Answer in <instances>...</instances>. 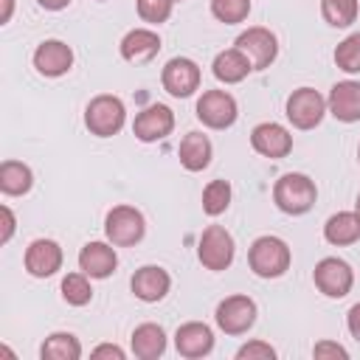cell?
<instances>
[{
    "label": "cell",
    "instance_id": "cell-1",
    "mask_svg": "<svg viewBox=\"0 0 360 360\" xmlns=\"http://www.w3.org/2000/svg\"><path fill=\"white\" fill-rule=\"evenodd\" d=\"M318 200V188L307 174L290 172L281 174L273 186V202L284 211V214H307Z\"/></svg>",
    "mask_w": 360,
    "mask_h": 360
},
{
    "label": "cell",
    "instance_id": "cell-2",
    "mask_svg": "<svg viewBox=\"0 0 360 360\" xmlns=\"http://www.w3.org/2000/svg\"><path fill=\"white\" fill-rule=\"evenodd\" d=\"M250 270L262 278H278L290 267V248L278 236H259L248 250Z\"/></svg>",
    "mask_w": 360,
    "mask_h": 360
},
{
    "label": "cell",
    "instance_id": "cell-3",
    "mask_svg": "<svg viewBox=\"0 0 360 360\" xmlns=\"http://www.w3.org/2000/svg\"><path fill=\"white\" fill-rule=\"evenodd\" d=\"M124 118H127V110H124V101L118 96H96L87 110H84V124L93 135L98 138H110L115 135L121 127H124Z\"/></svg>",
    "mask_w": 360,
    "mask_h": 360
},
{
    "label": "cell",
    "instance_id": "cell-4",
    "mask_svg": "<svg viewBox=\"0 0 360 360\" xmlns=\"http://www.w3.org/2000/svg\"><path fill=\"white\" fill-rule=\"evenodd\" d=\"M326 112V98L312 87H298L287 96V118L295 129H312Z\"/></svg>",
    "mask_w": 360,
    "mask_h": 360
},
{
    "label": "cell",
    "instance_id": "cell-5",
    "mask_svg": "<svg viewBox=\"0 0 360 360\" xmlns=\"http://www.w3.org/2000/svg\"><path fill=\"white\" fill-rule=\"evenodd\" d=\"M197 259L205 270H225L233 262V236L222 225H208L200 236Z\"/></svg>",
    "mask_w": 360,
    "mask_h": 360
},
{
    "label": "cell",
    "instance_id": "cell-6",
    "mask_svg": "<svg viewBox=\"0 0 360 360\" xmlns=\"http://www.w3.org/2000/svg\"><path fill=\"white\" fill-rule=\"evenodd\" d=\"M143 214L132 205H115L104 219V233L112 245H135L143 239Z\"/></svg>",
    "mask_w": 360,
    "mask_h": 360
},
{
    "label": "cell",
    "instance_id": "cell-7",
    "mask_svg": "<svg viewBox=\"0 0 360 360\" xmlns=\"http://www.w3.org/2000/svg\"><path fill=\"white\" fill-rule=\"evenodd\" d=\"M312 278H315V287H318L323 295H329V298H343V295L352 290V284H354L352 267H349L343 259H338V256L321 259V262L315 264Z\"/></svg>",
    "mask_w": 360,
    "mask_h": 360
},
{
    "label": "cell",
    "instance_id": "cell-8",
    "mask_svg": "<svg viewBox=\"0 0 360 360\" xmlns=\"http://www.w3.org/2000/svg\"><path fill=\"white\" fill-rule=\"evenodd\" d=\"M236 48L250 59L253 70H264L270 68V62L276 59L278 53V42H276V34L262 28V25H253L248 31H242L236 37Z\"/></svg>",
    "mask_w": 360,
    "mask_h": 360
},
{
    "label": "cell",
    "instance_id": "cell-9",
    "mask_svg": "<svg viewBox=\"0 0 360 360\" xmlns=\"http://www.w3.org/2000/svg\"><path fill=\"white\" fill-rule=\"evenodd\" d=\"M236 98L225 90H205L197 101V118L211 129H225L236 121Z\"/></svg>",
    "mask_w": 360,
    "mask_h": 360
},
{
    "label": "cell",
    "instance_id": "cell-10",
    "mask_svg": "<svg viewBox=\"0 0 360 360\" xmlns=\"http://www.w3.org/2000/svg\"><path fill=\"white\" fill-rule=\"evenodd\" d=\"M256 321V304L248 295H228L217 307V326L225 335H245Z\"/></svg>",
    "mask_w": 360,
    "mask_h": 360
},
{
    "label": "cell",
    "instance_id": "cell-11",
    "mask_svg": "<svg viewBox=\"0 0 360 360\" xmlns=\"http://www.w3.org/2000/svg\"><path fill=\"white\" fill-rule=\"evenodd\" d=\"M160 82H163L166 93H172L177 98H186L200 87V65L188 56H174V59L166 62Z\"/></svg>",
    "mask_w": 360,
    "mask_h": 360
},
{
    "label": "cell",
    "instance_id": "cell-12",
    "mask_svg": "<svg viewBox=\"0 0 360 360\" xmlns=\"http://www.w3.org/2000/svg\"><path fill=\"white\" fill-rule=\"evenodd\" d=\"M172 129H174V112L166 104H149L146 110H141L135 115V124H132L135 138L143 141V143L163 141Z\"/></svg>",
    "mask_w": 360,
    "mask_h": 360
},
{
    "label": "cell",
    "instance_id": "cell-13",
    "mask_svg": "<svg viewBox=\"0 0 360 360\" xmlns=\"http://www.w3.org/2000/svg\"><path fill=\"white\" fill-rule=\"evenodd\" d=\"M250 146L264 155V158H287L290 149H292V135L281 127V124H273V121H264V124H256L253 132H250Z\"/></svg>",
    "mask_w": 360,
    "mask_h": 360
},
{
    "label": "cell",
    "instance_id": "cell-14",
    "mask_svg": "<svg viewBox=\"0 0 360 360\" xmlns=\"http://www.w3.org/2000/svg\"><path fill=\"white\" fill-rule=\"evenodd\" d=\"M70 65H73V51L62 39H45L34 51V68L42 76H51V79L62 76V73L70 70Z\"/></svg>",
    "mask_w": 360,
    "mask_h": 360
},
{
    "label": "cell",
    "instance_id": "cell-15",
    "mask_svg": "<svg viewBox=\"0 0 360 360\" xmlns=\"http://www.w3.org/2000/svg\"><path fill=\"white\" fill-rule=\"evenodd\" d=\"M62 267V248L53 239H34L25 250V270L37 278H48Z\"/></svg>",
    "mask_w": 360,
    "mask_h": 360
},
{
    "label": "cell",
    "instance_id": "cell-16",
    "mask_svg": "<svg viewBox=\"0 0 360 360\" xmlns=\"http://www.w3.org/2000/svg\"><path fill=\"white\" fill-rule=\"evenodd\" d=\"M326 107L338 121H346V124L360 121V82H352V79L338 82L329 90Z\"/></svg>",
    "mask_w": 360,
    "mask_h": 360
},
{
    "label": "cell",
    "instance_id": "cell-17",
    "mask_svg": "<svg viewBox=\"0 0 360 360\" xmlns=\"http://www.w3.org/2000/svg\"><path fill=\"white\" fill-rule=\"evenodd\" d=\"M118 264L115 248H110L107 242H87L79 250V270L87 273L90 278H107Z\"/></svg>",
    "mask_w": 360,
    "mask_h": 360
},
{
    "label": "cell",
    "instance_id": "cell-18",
    "mask_svg": "<svg viewBox=\"0 0 360 360\" xmlns=\"http://www.w3.org/2000/svg\"><path fill=\"white\" fill-rule=\"evenodd\" d=\"M169 287H172V278L158 264H146V267L135 270V276H132V292H135V298H141L146 304L160 301L169 292Z\"/></svg>",
    "mask_w": 360,
    "mask_h": 360
},
{
    "label": "cell",
    "instance_id": "cell-19",
    "mask_svg": "<svg viewBox=\"0 0 360 360\" xmlns=\"http://www.w3.org/2000/svg\"><path fill=\"white\" fill-rule=\"evenodd\" d=\"M174 346L183 357H202L214 349V332L200 321H188L174 332Z\"/></svg>",
    "mask_w": 360,
    "mask_h": 360
},
{
    "label": "cell",
    "instance_id": "cell-20",
    "mask_svg": "<svg viewBox=\"0 0 360 360\" xmlns=\"http://www.w3.org/2000/svg\"><path fill=\"white\" fill-rule=\"evenodd\" d=\"M160 51V37L149 28H132L124 39H121V56L127 62H149L152 56H158Z\"/></svg>",
    "mask_w": 360,
    "mask_h": 360
},
{
    "label": "cell",
    "instance_id": "cell-21",
    "mask_svg": "<svg viewBox=\"0 0 360 360\" xmlns=\"http://www.w3.org/2000/svg\"><path fill=\"white\" fill-rule=\"evenodd\" d=\"M323 236L329 245H354L360 239V217L357 211H338L326 219Z\"/></svg>",
    "mask_w": 360,
    "mask_h": 360
},
{
    "label": "cell",
    "instance_id": "cell-22",
    "mask_svg": "<svg viewBox=\"0 0 360 360\" xmlns=\"http://www.w3.org/2000/svg\"><path fill=\"white\" fill-rule=\"evenodd\" d=\"M211 68H214V76H217L219 82H225V84H236V82H242V79L253 70L250 59H248L239 48H228V51L217 53V59H214Z\"/></svg>",
    "mask_w": 360,
    "mask_h": 360
},
{
    "label": "cell",
    "instance_id": "cell-23",
    "mask_svg": "<svg viewBox=\"0 0 360 360\" xmlns=\"http://www.w3.org/2000/svg\"><path fill=\"white\" fill-rule=\"evenodd\" d=\"M180 163L188 169V172H202L208 163H211V141L208 135L202 132H188L183 141H180Z\"/></svg>",
    "mask_w": 360,
    "mask_h": 360
},
{
    "label": "cell",
    "instance_id": "cell-24",
    "mask_svg": "<svg viewBox=\"0 0 360 360\" xmlns=\"http://www.w3.org/2000/svg\"><path fill=\"white\" fill-rule=\"evenodd\" d=\"M129 343H132L135 357H141V360H155V357H160L166 352V335H163V329L158 323H141V326H135Z\"/></svg>",
    "mask_w": 360,
    "mask_h": 360
},
{
    "label": "cell",
    "instance_id": "cell-25",
    "mask_svg": "<svg viewBox=\"0 0 360 360\" xmlns=\"http://www.w3.org/2000/svg\"><path fill=\"white\" fill-rule=\"evenodd\" d=\"M31 183H34V174H31V169L25 163L3 160V166H0V188H3V194L20 197V194H25L31 188Z\"/></svg>",
    "mask_w": 360,
    "mask_h": 360
},
{
    "label": "cell",
    "instance_id": "cell-26",
    "mask_svg": "<svg viewBox=\"0 0 360 360\" xmlns=\"http://www.w3.org/2000/svg\"><path fill=\"white\" fill-rule=\"evenodd\" d=\"M42 360H79L82 357V343L70 332H53L45 338L39 349Z\"/></svg>",
    "mask_w": 360,
    "mask_h": 360
},
{
    "label": "cell",
    "instance_id": "cell-27",
    "mask_svg": "<svg viewBox=\"0 0 360 360\" xmlns=\"http://www.w3.org/2000/svg\"><path fill=\"white\" fill-rule=\"evenodd\" d=\"M360 3L357 0H321V14L329 25L335 28H346L357 20Z\"/></svg>",
    "mask_w": 360,
    "mask_h": 360
},
{
    "label": "cell",
    "instance_id": "cell-28",
    "mask_svg": "<svg viewBox=\"0 0 360 360\" xmlns=\"http://www.w3.org/2000/svg\"><path fill=\"white\" fill-rule=\"evenodd\" d=\"M231 205V186L228 180H211L205 188H202V211L208 217H219L225 214Z\"/></svg>",
    "mask_w": 360,
    "mask_h": 360
},
{
    "label": "cell",
    "instance_id": "cell-29",
    "mask_svg": "<svg viewBox=\"0 0 360 360\" xmlns=\"http://www.w3.org/2000/svg\"><path fill=\"white\" fill-rule=\"evenodd\" d=\"M62 298L73 307H84L90 304L93 298V290H90V281H87V273H68L62 278Z\"/></svg>",
    "mask_w": 360,
    "mask_h": 360
},
{
    "label": "cell",
    "instance_id": "cell-30",
    "mask_svg": "<svg viewBox=\"0 0 360 360\" xmlns=\"http://www.w3.org/2000/svg\"><path fill=\"white\" fill-rule=\"evenodd\" d=\"M335 65L346 73H360V34H349L335 48Z\"/></svg>",
    "mask_w": 360,
    "mask_h": 360
},
{
    "label": "cell",
    "instance_id": "cell-31",
    "mask_svg": "<svg viewBox=\"0 0 360 360\" xmlns=\"http://www.w3.org/2000/svg\"><path fill=\"white\" fill-rule=\"evenodd\" d=\"M211 14L219 22H242L250 14V0H211Z\"/></svg>",
    "mask_w": 360,
    "mask_h": 360
},
{
    "label": "cell",
    "instance_id": "cell-32",
    "mask_svg": "<svg viewBox=\"0 0 360 360\" xmlns=\"http://www.w3.org/2000/svg\"><path fill=\"white\" fill-rule=\"evenodd\" d=\"M174 0H138V14L143 22H166L172 14Z\"/></svg>",
    "mask_w": 360,
    "mask_h": 360
},
{
    "label": "cell",
    "instance_id": "cell-33",
    "mask_svg": "<svg viewBox=\"0 0 360 360\" xmlns=\"http://www.w3.org/2000/svg\"><path fill=\"white\" fill-rule=\"evenodd\" d=\"M236 357L239 360H273L276 357V349L270 343H264V340H250V343H245L236 352Z\"/></svg>",
    "mask_w": 360,
    "mask_h": 360
},
{
    "label": "cell",
    "instance_id": "cell-34",
    "mask_svg": "<svg viewBox=\"0 0 360 360\" xmlns=\"http://www.w3.org/2000/svg\"><path fill=\"white\" fill-rule=\"evenodd\" d=\"M312 354H315V357H349V352H346L340 343H332V340H321V343H315Z\"/></svg>",
    "mask_w": 360,
    "mask_h": 360
},
{
    "label": "cell",
    "instance_id": "cell-35",
    "mask_svg": "<svg viewBox=\"0 0 360 360\" xmlns=\"http://www.w3.org/2000/svg\"><path fill=\"white\" fill-rule=\"evenodd\" d=\"M0 217H3V233H0V242H8L11 233H14V214H11L8 205H3V208H0Z\"/></svg>",
    "mask_w": 360,
    "mask_h": 360
},
{
    "label": "cell",
    "instance_id": "cell-36",
    "mask_svg": "<svg viewBox=\"0 0 360 360\" xmlns=\"http://www.w3.org/2000/svg\"><path fill=\"white\" fill-rule=\"evenodd\" d=\"M346 326H349L352 338L360 340V304H354V307L349 309V315H346Z\"/></svg>",
    "mask_w": 360,
    "mask_h": 360
},
{
    "label": "cell",
    "instance_id": "cell-37",
    "mask_svg": "<svg viewBox=\"0 0 360 360\" xmlns=\"http://www.w3.org/2000/svg\"><path fill=\"white\" fill-rule=\"evenodd\" d=\"M93 357H115V360H124V349L112 346V343H101L93 349Z\"/></svg>",
    "mask_w": 360,
    "mask_h": 360
},
{
    "label": "cell",
    "instance_id": "cell-38",
    "mask_svg": "<svg viewBox=\"0 0 360 360\" xmlns=\"http://www.w3.org/2000/svg\"><path fill=\"white\" fill-rule=\"evenodd\" d=\"M42 8H48V11H59V8H65L70 0H37Z\"/></svg>",
    "mask_w": 360,
    "mask_h": 360
},
{
    "label": "cell",
    "instance_id": "cell-39",
    "mask_svg": "<svg viewBox=\"0 0 360 360\" xmlns=\"http://www.w3.org/2000/svg\"><path fill=\"white\" fill-rule=\"evenodd\" d=\"M11 8H14V0H3V14H0V22H8V20H11Z\"/></svg>",
    "mask_w": 360,
    "mask_h": 360
},
{
    "label": "cell",
    "instance_id": "cell-40",
    "mask_svg": "<svg viewBox=\"0 0 360 360\" xmlns=\"http://www.w3.org/2000/svg\"><path fill=\"white\" fill-rule=\"evenodd\" d=\"M354 211H357V217H360V194H357V205H354Z\"/></svg>",
    "mask_w": 360,
    "mask_h": 360
},
{
    "label": "cell",
    "instance_id": "cell-41",
    "mask_svg": "<svg viewBox=\"0 0 360 360\" xmlns=\"http://www.w3.org/2000/svg\"><path fill=\"white\" fill-rule=\"evenodd\" d=\"M357 160H360V146H357Z\"/></svg>",
    "mask_w": 360,
    "mask_h": 360
},
{
    "label": "cell",
    "instance_id": "cell-42",
    "mask_svg": "<svg viewBox=\"0 0 360 360\" xmlns=\"http://www.w3.org/2000/svg\"><path fill=\"white\" fill-rule=\"evenodd\" d=\"M174 3H177V0H174Z\"/></svg>",
    "mask_w": 360,
    "mask_h": 360
}]
</instances>
